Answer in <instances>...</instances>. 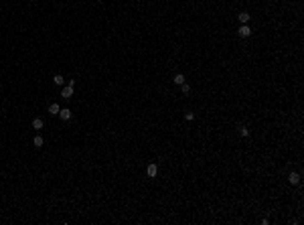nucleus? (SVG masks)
<instances>
[{
    "label": "nucleus",
    "mask_w": 304,
    "mask_h": 225,
    "mask_svg": "<svg viewBox=\"0 0 304 225\" xmlns=\"http://www.w3.org/2000/svg\"><path fill=\"white\" fill-rule=\"evenodd\" d=\"M71 95H73V87H71V85H63V87H61V98L69 99Z\"/></svg>",
    "instance_id": "nucleus-1"
},
{
    "label": "nucleus",
    "mask_w": 304,
    "mask_h": 225,
    "mask_svg": "<svg viewBox=\"0 0 304 225\" xmlns=\"http://www.w3.org/2000/svg\"><path fill=\"white\" fill-rule=\"evenodd\" d=\"M237 34H239L241 39H245V37H249V34H251V29L247 25H241V26H239V30H237Z\"/></svg>",
    "instance_id": "nucleus-2"
},
{
    "label": "nucleus",
    "mask_w": 304,
    "mask_h": 225,
    "mask_svg": "<svg viewBox=\"0 0 304 225\" xmlns=\"http://www.w3.org/2000/svg\"><path fill=\"white\" fill-rule=\"evenodd\" d=\"M71 116H73L71 110H67V108H65V110H59V118H61L63 122H69V120H71Z\"/></svg>",
    "instance_id": "nucleus-3"
},
{
    "label": "nucleus",
    "mask_w": 304,
    "mask_h": 225,
    "mask_svg": "<svg viewBox=\"0 0 304 225\" xmlns=\"http://www.w3.org/2000/svg\"><path fill=\"white\" fill-rule=\"evenodd\" d=\"M146 175H148L150 179H154V176L158 175V167H156V164H148V167H146Z\"/></svg>",
    "instance_id": "nucleus-4"
},
{
    "label": "nucleus",
    "mask_w": 304,
    "mask_h": 225,
    "mask_svg": "<svg viewBox=\"0 0 304 225\" xmlns=\"http://www.w3.org/2000/svg\"><path fill=\"white\" fill-rule=\"evenodd\" d=\"M288 181L292 183V185H298V183H300V175H298V172H290Z\"/></svg>",
    "instance_id": "nucleus-5"
},
{
    "label": "nucleus",
    "mask_w": 304,
    "mask_h": 225,
    "mask_svg": "<svg viewBox=\"0 0 304 225\" xmlns=\"http://www.w3.org/2000/svg\"><path fill=\"white\" fill-rule=\"evenodd\" d=\"M43 126H45V122L41 120V118H34L33 120V128L34 130H43Z\"/></svg>",
    "instance_id": "nucleus-6"
},
{
    "label": "nucleus",
    "mask_w": 304,
    "mask_h": 225,
    "mask_svg": "<svg viewBox=\"0 0 304 225\" xmlns=\"http://www.w3.org/2000/svg\"><path fill=\"white\" fill-rule=\"evenodd\" d=\"M237 18H239V22H241V25H247V22H249V14H247V12H239V14H237Z\"/></svg>",
    "instance_id": "nucleus-7"
},
{
    "label": "nucleus",
    "mask_w": 304,
    "mask_h": 225,
    "mask_svg": "<svg viewBox=\"0 0 304 225\" xmlns=\"http://www.w3.org/2000/svg\"><path fill=\"white\" fill-rule=\"evenodd\" d=\"M59 103H49V114H53V116H59Z\"/></svg>",
    "instance_id": "nucleus-8"
},
{
    "label": "nucleus",
    "mask_w": 304,
    "mask_h": 225,
    "mask_svg": "<svg viewBox=\"0 0 304 225\" xmlns=\"http://www.w3.org/2000/svg\"><path fill=\"white\" fill-rule=\"evenodd\" d=\"M53 83L59 85V87H63V85H65V77H63V75H55V77H53Z\"/></svg>",
    "instance_id": "nucleus-9"
},
{
    "label": "nucleus",
    "mask_w": 304,
    "mask_h": 225,
    "mask_svg": "<svg viewBox=\"0 0 304 225\" xmlns=\"http://www.w3.org/2000/svg\"><path fill=\"white\" fill-rule=\"evenodd\" d=\"M33 144H34V148H41L45 144V140H43V136H34V140H33Z\"/></svg>",
    "instance_id": "nucleus-10"
},
{
    "label": "nucleus",
    "mask_w": 304,
    "mask_h": 225,
    "mask_svg": "<svg viewBox=\"0 0 304 225\" xmlns=\"http://www.w3.org/2000/svg\"><path fill=\"white\" fill-rule=\"evenodd\" d=\"M172 81H174V83H176V85L184 83V75H183V73H176V75H174V79H172Z\"/></svg>",
    "instance_id": "nucleus-11"
},
{
    "label": "nucleus",
    "mask_w": 304,
    "mask_h": 225,
    "mask_svg": "<svg viewBox=\"0 0 304 225\" xmlns=\"http://www.w3.org/2000/svg\"><path fill=\"white\" fill-rule=\"evenodd\" d=\"M237 132H239V136H243V138L249 136V130H247L245 126H239V128H237Z\"/></svg>",
    "instance_id": "nucleus-12"
},
{
    "label": "nucleus",
    "mask_w": 304,
    "mask_h": 225,
    "mask_svg": "<svg viewBox=\"0 0 304 225\" xmlns=\"http://www.w3.org/2000/svg\"><path fill=\"white\" fill-rule=\"evenodd\" d=\"M180 89H183V93H188L191 91V85L188 83H180Z\"/></svg>",
    "instance_id": "nucleus-13"
},
{
    "label": "nucleus",
    "mask_w": 304,
    "mask_h": 225,
    "mask_svg": "<svg viewBox=\"0 0 304 225\" xmlns=\"http://www.w3.org/2000/svg\"><path fill=\"white\" fill-rule=\"evenodd\" d=\"M184 120H188V122H191V120H195V114H193V112H184Z\"/></svg>",
    "instance_id": "nucleus-14"
}]
</instances>
